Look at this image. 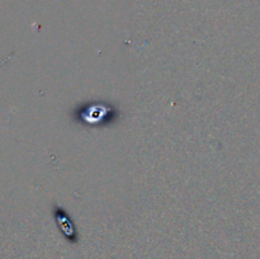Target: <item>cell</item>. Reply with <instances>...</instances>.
Listing matches in <instances>:
<instances>
[{"instance_id":"obj_1","label":"cell","mask_w":260,"mask_h":259,"mask_svg":"<svg viewBox=\"0 0 260 259\" xmlns=\"http://www.w3.org/2000/svg\"><path fill=\"white\" fill-rule=\"evenodd\" d=\"M108 116L111 117V108L108 106H104V104L95 103L89 106L86 109H83L79 114L80 119L83 122H85L86 124H101L102 122L108 121Z\"/></svg>"},{"instance_id":"obj_2","label":"cell","mask_w":260,"mask_h":259,"mask_svg":"<svg viewBox=\"0 0 260 259\" xmlns=\"http://www.w3.org/2000/svg\"><path fill=\"white\" fill-rule=\"evenodd\" d=\"M56 223H57V228L60 229L61 234L65 236L69 243H78V233H76L75 225L63 210L56 211Z\"/></svg>"}]
</instances>
